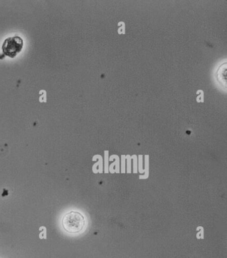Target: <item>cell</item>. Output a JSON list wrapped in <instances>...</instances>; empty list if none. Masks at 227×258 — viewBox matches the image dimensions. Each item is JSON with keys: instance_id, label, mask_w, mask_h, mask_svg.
<instances>
[{"instance_id": "7a4b0ae2", "label": "cell", "mask_w": 227, "mask_h": 258, "mask_svg": "<svg viewBox=\"0 0 227 258\" xmlns=\"http://www.w3.org/2000/svg\"><path fill=\"white\" fill-rule=\"evenodd\" d=\"M24 41L20 36L10 37L6 39L2 45L4 54L14 58L22 50Z\"/></svg>"}, {"instance_id": "6da1fadb", "label": "cell", "mask_w": 227, "mask_h": 258, "mask_svg": "<svg viewBox=\"0 0 227 258\" xmlns=\"http://www.w3.org/2000/svg\"><path fill=\"white\" fill-rule=\"evenodd\" d=\"M61 226L68 234H78L86 226V220L80 212L71 211L63 216L61 220Z\"/></svg>"}]
</instances>
